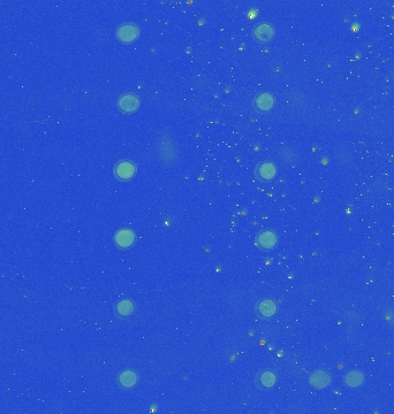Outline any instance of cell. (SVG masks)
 <instances>
[{"label": "cell", "instance_id": "9c48e42d", "mask_svg": "<svg viewBox=\"0 0 394 414\" xmlns=\"http://www.w3.org/2000/svg\"><path fill=\"white\" fill-rule=\"evenodd\" d=\"M257 243L262 248H265V250H270L276 247L277 244V236L273 231L265 230L261 232L257 237Z\"/></svg>", "mask_w": 394, "mask_h": 414}, {"label": "cell", "instance_id": "8992f818", "mask_svg": "<svg viewBox=\"0 0 394 414\" xmlns=\"http://www.w3.org/2000/svg\"><path fill=\"white\" fill-rule=\"evenodd\" d=\"M277 174V168L274 166V164L266 161V163L261 164L256 169V175L258 179L264 180V181H271L274 179Z\"/></svg>", "mask_w": 394, "mask_h": 414}, {"label": "cell", "instance_id": "8fae6325", "mask_svg": "<svg viewBox=\"0 0 394 414\" xmlns=\"http://www.w3.org/2000/svg\"><path fill=\"white\" fill-rule=\"evenodd\" d=\"M119 382H120L122 387L131 388L134 387L137 382V375L135 372H131V371L122 372L120 376H119Z\"/></svg>", "mask_w": 394, "mask_h": 414}, {"label": "cell", "instance_id": "7c38bea8", "mask_svg": "<svg viewBox=\"0 0 394 414\" xmlns=\"http://www.w3.org/2000/svg\"><path fill=\"white\" fill-rule=\"evenodd\" d=\"M363 381L364 375L361 373V372H350V373H348L346 377H345V383H346L348 387L351 388L360 387L361 384L363 383Z\"/></svg>", "mask_w": 394, "mask_h": 414}, {"label": "cell", "instance_id": "5bb4252c", "mask_svg": "<svg viewBox=\"0 0 394 414\" xmlns=\"http://www.w3.org/2000/svg\"><path fill=\"white\" fill-rule=\"evenodd\" d=\"M261 383L266 388L272 387L276 383V375L272 372H265V373L262 374Z\"/></svg>", "mask_w": 394, "mask_h": 414}, {"label": "cell", "instance_id": "5b68a950", "mask_svg": "<svg viewBox=\"0 0 394 414\" xmlns=\"http://www.w3.org/2000/svg\"><path fill=\"white\" fill-rule=\"evenodd\" d=\"M114 241L120 248H127L135 242V234L129 229H121L115 234Z\"/></svg>", "mask_w": 394, "mask_h": 414}, {"label": "cell", "instance_id": "6da1fadb", "mask_svg": "<svg viewBox=\"0 0 394 414\" xmlns=\"http://www.w3.org/2000/svg\"><path fill=\"white\" fill-rule=\"evenodd\" d=\"M117 38L121 43L129 44L133 43L140 36V28L131 22H125L119 25L117 31H115Z\"/></svg>", "mask_w": 394, "mask_h": 414}, {"label": "cell", "instance_id": "277c9868", "mask_svg": "<svg viewBox=\"0 0 394 414\" xmlns=\"http://www.w3.org/2000/svg\"><path fill=\"white\" fill-rule=\"evenodd\" d=\"M253 35L260 43H267L274 36V28L270 23H260L254 28Z\"/></svg>", "mask_w": 394, "mask_h": 414}, {"label": "cell", "instance_id": "30bf717a", "mask_svg": "<svg viewBox=\"0 0 394 414\" xmlns=\"http://www.w3.org/2000/svg\"><path fill=\"white\" fill-rule=\"evenodd\" d=\"M255 105H256V107L260 109V111H270L274 105V99L269 93H261V95L257 96L256 100H255Z\"/></svg>", "mask_w": 394, "mask_h": 414}, {"label": "cell", "instance_id": "ba28073f", "mask_svg": "<svg viewBox=\"0 0 394 414\" xmlns=\"http://www.w3.org/2000/svg\"><path fill=\"white\" fill-rule=\"evenodd\" d=\"M257 312L258 314L265 319H270L276 314L277 312V305L273 300L271 299H265L262 300V302L257 305Z\"/></svg>", "mask_w": 394, "mask_h": 414}, {"label": "cell", "instance_id": "3957f363", "mask_svg": "<svg viewBox=\"0 0 394 414\" xmlns=\"http://www.w3.org/2000/svg\"><path fill=\"white\" fill-rule=\"evenodd\" d=\"M135 173H136V166L133 161L121 160L114 167V174L119 180H131L135 175Z\"/></svg>", "mask_w": 394, "mask_h": 414}, {"label": "cell", "instance_id": "4fadbf2b", "mask_svg": "<svg viewBox=\"0 0 394 414\" xmlns=\"http://www.w3.org/2000/svg\"><path fill=\"white\" fill-rule=\"evenodd\" d=\"M117 310L120 315H129L134 310V305L133 303L129 302V300H122V302L118 304Z\"/></svg>", "mask_w": 394, "mask_h": 414}, {"label": "cell", "instance_id": "7a4b0ae2", "mask_svg": "<svg viewBox=\"0 0 394 414\" xmlns=\"http://www.w3.org/2000/svg\"><path fill=\"white\" fill-rule=\"evenodd\" d=\"M118 107L122 113L131 114L140 107V99L135 93H124L119 97Z\"/></svg>", "mask_w": 394, "mask_h": 414}, {"label": "cell", "instance_id": "52a82bcc", "mask_svg": "<svg viewBox=\"0 0 394 414\" xmlns=\"http://www.w3.org/2000/svg\"><path fill=\"white\" fill-rule=\"evenodd\" d=\"M310 383H311V386L315 387L316 389H323V388L330 386L331 376L330 374L326 373L324 371L315 372V373L310 376Z\"/></svg>", "mask_w": 394, "mask_h": 414}]
</instances>
